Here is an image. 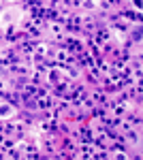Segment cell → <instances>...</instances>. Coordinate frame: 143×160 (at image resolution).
Listing matches in <instances>:
<instances>
[{"mask_svg": "<svg viewBox=\"0 0 143 160\" xmlns=\"http://www.w3.org/2000/svg\"><path fill=\"white\" fill-rule=\"evenodd\" d=\"M9 115H13V107H9V105H0V118H9Z\"/></svg>", "mask_w": 143, "mask_h": 160, "instance_id": "6da1fadb", "label": "cell"}]
</instances>
